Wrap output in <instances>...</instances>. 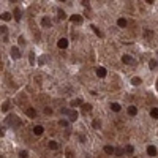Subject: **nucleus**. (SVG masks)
<instances>
[{
  "instance_id": "nucleus-1",
  "label": "nucleus",
  "mask_w": 158,
  "mask_h": 158,
  "mask_svg": "<svg viewBox=\"0 0 158 158\" xmlns=\"http://www.w3.org/2000/svg\"><path fill=\"white\" fill-rule=\"evenodd\" d=\"M6 125H10L11 128H19V126L22 125L21 119H19L18 116H14V114H10L8 117H6Z\"/></svg>"
},
{
  "instance_id": "nucleus-2",
  "label": "nucleus",
  "mask_w": 158,
  "mask_h": 158,
  "mask_svg": "<svg viewBox=\"0 0 158 158\" xmlns=\"http://www.w3.org/2000/svg\"><path fill=\"white\" fill-rule=\"evenodd\" d=\"M62 114H66L71 122H74V120L78 119V112H76L74 109H62Z\"/></svg>"
},
{
  "instance_id": "nucleus-3",
  "label": "nucleus",
  "mask_w": 158,
  "mask_h": 158,
  "mask_svg": "<svg viewBox=\"0 0 158 158\" xmlns=\"http://www.w3.org/2000/svg\"><path fill=\"white\" fill-rule=\"evenodd\" d=\"M122 62L126 63V65H136V60H134L133 57H130V55H123L122 57Z\"/></svg>"
},
{
  "instance_id": "nucleus-4",
  "label": "nucleus",
  "mask_w": 158,
  "mask_h": 158,
  "mask_svg": "<svg viewBox=\"0 0 158 158\" xmlns=\"http://www.w3.org/2000/svg\"><path fill=\"white\" fill-rule=\"evenodd\" d=\"M11 57H13V59H16V60L21 57V51H19L18 46H13V48H11Z\"/></svg>"
},
{
  "instance_id": "nucleus-5",
  "label": "nucleus",
  "mask_w": 158,
  "mask_h": 158,
  "mask_svg": "<svg viewBox=\"0 0 158 158\" xmlns=\"http://www.w3.org/2000/svg\"><path fill=\"white\" fill-rule=\"evenodd\" d=\"M57 46H59L60 49H66V48H68V40H66V38H60L59 43H57Z\"/></svg>"
},
{
  "instance_id": "nucleus-6",
  "label": "nucleus",
  "mask_w": 158,
  "mask_h": 158,
  "mask_svg": "<svg viewBox=\"0 0 158 158\" xmlns=\"http://www.w3.org/2000/svg\"><path fill=\"white\" fill-rule=\"evenodd\" d=\"M96 74H98V78H106V74H107L106 68L105 66H98V68H96Z\"/></svg>"
},
{
  "instance_id": "nucleus-7",
  "label": "nucleus",
  "mask_w": 158,
  "mask_h": 158,
  "mask_svg": "<svg viewBox=\"0 0 158 158\" xmlns=\"http://www.w3.org/2000/svg\"><path fill=\"white\" fill-rule=\"evenodd\" d=\"M147 155L149 157H155L157 155V147L155 146H149L147 147Z\"/></svg>"
},
{
  "instance_id": "nucleus-8",
  "label": "nucleus",
  "mask_w": 158,
  "mask_h": 158,
  "mask_svg": "<svg viewBox=\"0 0 158 158\" xmlns=\"http://www.w3.org/2000/svg\"><path fill=\"white\" fill-rule=\"evenodd\" d=\"M70 19H71V22H74V24H81V22H82V16L81 14H73Z\"/></svg>"
},
{
  "instance_id": "nucleus-9",
  "label": "nucleus",
  "mask_w": 158,
  "mask_h": 158,
  "mask_svg": "<svg viewBox=\"0 0 158 158\" xmlns=\"http://www.w3.org/2000/svg\"><path fill=\"white\" fill-rule=\"evenodd\" d=\"M25 114H27L29 117H32V119H35V117H36V111L33 109V107H29V109L25 111Z\"/></svg>"
},
{
  "instance_id": "nucleus-10",
  "label": "nucleus",
  "mask_w": 158,
  "mask_h": 158,
  "mask_svg": "<svg viewBox=\"0 0 158 158\" xmlns=\"http://www.w3.org/2000/svg\"><path fill=\"white\" fill-rule=\"evenodd\" d=\"M43 131H44V128H43L41 125H36L35 128H33V133H35L36 136H40V134H43Z\"/></svg>"
},
{
  "instance_id": "nucleus-11",
  "label": "nucleus",
  "mask_w": 158,
  "mask_h": 158,
  "mask_svg": "<svg viewBox=\"0 0 158 158\" xmlns=\"http://www.w3.org/2000/svg\"><path fill=\"white\" fill-rule=\"evenodd\" d=\"M114 152H116V149H114L112 146H105V153H107V155H112Z\"/></svg>"
},
{
  "instance_id": "nucleus-12",
  "label": "nucleus",
  "mask_w": 158,
  "mask_h": 158,
  "mask_svg": "<svg viewBox=\"0 0 158 158\" xmlns=\"http://www.w3.org/2000/svg\"><path fill=\"white\" fill-rule=\"evenodd\" d=\"M51 24H52V22H51V19H49V18H43L41 19V25L43 27H51Z\"/></svg>"
},
{
  "instance_id": "nucleus-13",
  "label": "nucleus",
  "mask_w": 158,
  "mask_h": 158,
  "mask_svg": "<svg viewBox=\"0 0 158 158\" xmlns=\"http://www.w3.org/2000/svg\"><path fill=\"white\" fill-rule=\"evenodd\" d=\"M111 109H112L114 112H119V111L122 109V106H120L119 103H111Z\"/></svg>"
},
{
  "instance_id": "nucleus-14",
  "label": "nucleus",
  "mask_w": 158,
  "mask_h": 158,
  "mask_svg": "<svg viewBox=\"0 0 158 158\" xmlns=\"http://www.w3.org/2000/svg\"><path fill=\"white\" fill-rule=\"evenodd\" d=\"M48 146H49V149H51V150H57V149H59V144H57L55 141H49Z\"/></svg>"
},
{
  "instance_id": "nucleus-15",
  "label": "nucleus",
  "mask_w": 158,
  "mask_h": 158,
  "mask_svg": "<svg viewBox=\"0 0 158 158\" xmlns=\"http://www.w3.org/2000/svg\"><path fill=\"white\" fill-rule=\"evenodd\" d=\"M150 117L152 119H158V107H152L150 109Z\"/></svg>"
},
{
  "instance_id": "nucleus-16",
  "label": "nucleus",
  "mask_w": 158,
  "mask_h": 158,
  "mask_svg": "<svg viewBox=\"0 0 158 158\" xmlns=\"http://www.w3.org/2000/svg\"><path fill=\"white\" fill-rule=\"evenodd\" d=\"M81 105H82V100H81V98H76V100H73V101H71V107H78Z\"/></svg>"
},
{
  "instance_id": "nucleus-17",
  "label": "nucleus",
  "mask_w": 158,
  "mask_h": 158,
  "mask_svg": "<svg viewBox=\"0 0 158 158\" xmlns=\"http://www.w3.org/2000/svg\"><path fill=\"white\" fill-rule=\"evenodd\" d=\"M21 18H22L21 10H19V8H16V10H14V19H16V21H21Z\"/></svg>"
},
{
  "instance_id": "nucleus-18",
  "label": "nucleus",
  "mask_w": 158,
  "mask_h": 158,
  "mask_svg": "<svg viewBox=\"0 0 158 158\" xmlns=\"http://www.w3.org/2000/svg\"><path fill=\"white\" fill-rule=\"evenodd\" d=\"M90 29H92L93 32H95L96 35L100 36V38H103V32H101V30H100V29H98V27H96V25H92V27H90Z\"/></svg>"
},
{
  "instance_id": "nucleus-19",
  "label": "nucleus",
  "mask_w": 158,
  "mask_h": 158,
  "mask_svg": "<svg viewBox=\"0 0 158 158\" xmlns=\"http://www.w3.org/2000/svg\"><path fill=\"white\" fill-rule=\"evenodd\" d=\"M157 66H158V60L157 59H152V60H150V62H149V68H157Z\"/></svg>"
},
{
  "instance_id": "nucleus-20",
  "label": "nucleus",
  "mask_w": 158,
  "mask_h": 158,
  "mask_svg": "<svg viewBox=\"0 0 158 158\" xmlns=\"http://www.w3.org/2000/svg\"><path fill=\"white\" fill-rule=\"evenodd\" d=\"M136 112H137L136 106H130L128 107V116H136Z\"/></svg>"
},
{
  "instance_id": "nucleus-21",
  "label": "nucleus",
  "mask_w": 158,
  "mask_h": 158,
  "mask_svg": "<svg viewBox=\"0 0 158 158\" xmlns=\"http://www.w3.org/2000/svg\"><path fill=\"white\" fill-rule=\"evenodd\" d=\"M0 18H2V21H10V19H11V14H10V13H2Z\"/></svg>"
},
{
  "instance_id": "nucleus-22",
  "label": "nucleus",
  "mask_w": 158,
  "mask_h": 158,
  "mask_svg": "<svg viewBox=\"0 0 158 158\" xmlns=\"http://www.w3.org/2000/svg\"><path fill=\"white\" fill-rule=\"evenodd\" d=\"M10 106H11V103H10V101H5V103H3V106H2V111H3V112H8Z\"/></svg>"
},
{
  "instance_id": "nucleus-23",
  "label": "nucleus",
  "mask_w": 158,
  "mask_h": 158,
  "mask_svg": "<svg viewBox=\"0 0 158 158\" xmlns=\"http://www.w3.org/2000/svg\"><path fill=\"white\" fill-rule=\"evenodd\" d=\"M117 25H119V27H125L126 25V19H123V18L117 19Z\"/></svg>"
},
{
  "instance_id": "nucleus-24",
  "label": "nucleus",
  "mask_w": 158,
  "mask_h": 158,
  "mask_svg": "<svg viewBox=\"0 0 158 158\" xmlns=\"http://www.w3.org/2000/svg\"><path fill=\"white\" fill-rule=\"evenodd\" d=\"M29 62H30V65H35V52L29 54Z\"/></svg>"
},
{
  "instance_id": "nucleus-25",
  "label": "nucleus",
  "mask_w": 158,
  "mask_h": 158,
  "mask_svg": "<svg viewBox=\"0 0 158 158\" xmlns=\"http://www.w3.org/2000/svg\"><path fill=\"white\" fill-rule=\"evenodd\" d=\"M131 84H133V85H139V84H141V78H137V76H134V78L131 79Z\"/></svg>"
},
{
  "instance_id": "nucleus-26",
  "label": "nucleus",
  "mask_w": 158,
  "mask_h": 158,
  "mask_svg": "<svg viewBox=\"0 0 158 158\" xmlns=\"http://www.w3.org/2000/svg\"><path fill=\"white\" fill-rule=\"evenodd\" d=\"M114 153H116V155H117V157H122V155H123V153H125V150H123V149H122V147H119V149H116V152H114Z\"/></svg>"
},
{
  "instance_id": "nucleus-27",
  "label": "nucleus",
  "mask_w": 158,
  "mask_h": 158,
  "mask_svg": "<svg viewBox=\"0 0 158 158\" xmlns=\"http://www.w3.org/2000/svg\"><path fill=\"white\" fill-rule=\"evenodd\" d=\"M57 14H59V19H65L66 18V14H65V11H63V10H59V11H57Z\"/></svg>"
},
{
  "instance_id": "nucleus-28",
  "label": "nucleus",
  "mask_w": 158,
  "mask_h": 158,
  "mask_svg": "<svg viewBox=\"0 0 158 158\" xmlns=\"http://www.w3.org/2000/svg\"><path fill=\"white\" fill-rule=\"evenodd\" d=\"M82 111H84V112H90V111H92V105H84L82 106Z\"/></svg>"
},
{
  "instance_id": "nucleus-29",
  "label": "nucleus",
  "mask_w": 158,
  "mask_h": 158,
  "mask_svg": "<svg viewBox=\"0 0 158 158\" xmlns=\"http://www.w3.org/2000/svg\"><path fill=\"white\" fill-rule=\"evenodd\" d=\"M29 157V152H27V150H21V152H19V158H27Z\"/></svg>"
},
{
  "instance_id": "nucleus-30",
  "label": "nucleus",
  "mask_w": 158,
  "mask_h": 158,
  "mask_svg": "<svg viewBox=\"0 0 158 158\" xmlns=\"http://www.w3.org/2000/svg\"><path fill=\"white\" fill-rule=\"evenodd\" d=\"M0 33H2L3 36H6V33H8V29H6L5 25H2V27H0Z\"/></svg>"
},
{
  "instance_id": "nucleus-31",
  "label": "nucleus",
  "mask_w": 158,
  "mask_h": 158,
  "mask_svg": "<svg viewBox=\"0 0 158 158\" xmlns=\"http://www.w3.org/2000/svg\"><path fill=\"white\" fill-rule=\"evenodd\" d=\"M125 152H126V153H133V152H134L133 146H126V147H125Z\"/></svg>"
},
{
  "instance_id": "nucleus-32",
  "label": "nucleus",
  "mask_w": 158,
  "mask_h": 158,
  "mask_svg": "<svg viewBox=\"0 0 158 158\" xmlns=\"http://www.w3.org/2000/svg\"><path fill=\"white\" fill-rule=\"evenodd\" d=\"M65 155H66V158H74V153H73L71 150H66V153H65Z\"/></svg>"
},
{
  "instance_id": "nucleus-33",
  "label": "nucleus",
  "mask_w": 158,
  "mask_h": 158,
  "mask_svg": "<svg viewBox=\"0 0 158 158\" xmlns=\"http://www.w3.org/2000/svg\"><path fill=\"white\" fill-rule=\"evenodd\" d=\"M93 126H95V128H100V126H101V122H100V120H93Z\"/></svg>"
},
{
  "instance_id": "nucleus-34",
  "label": "nucleus",
  "mask_w": 158,
  "mask_h": 158,
  "mask_svg": "<svg viewBox=\"0 0 158 158\" xmlns=\"http://www.w3.org/2000/svg\"><path fill=\"white\" fill-rule=\"evenodd\" d=\"M18 41H19V44H25V38H24V36H19Z\"/></svg>"
},
{
  "instance_id": "nucleus-35",
  "label": "nucleus",
  "mask_w": 158,
  "mask_h": 158,
  "mask_svg": "<svg viewBox=\"0 0 158 158\" xmlns=\"http://www.w3.org/2000/svg\"><path fill=\"white\" fill-rule=\"evenodd\" d=\"M60 125L62 126H68V122H66V120H60Z\"/></svg>"
},
{
  "instance_id": "nucleus-36",
  "label": "nucleus",
  "mask_w": 158,
  "mask_h": 158,
  "mask_svg": "<svg viewBox=\"0 0 158 158\" xmlns=\"http://www.w3.org/2000/svg\"><path fill=\"white\" fill-rule=\"evenodd\" d=\"M51 112H52L51 107H44V114H51Z\"/></svg>"
},
{
  "instance_id": "nucleus-37",
  "label": "nucleus",
  "mask_w": 158,
  "mask_h": 158,
  "mask_svg": "<svg viewBox=\"0 0 158 158\" xmlns=\"http://www.w3.org/2000/svg\"><path fill=\"white\" fill-rule=\"evenodd\" d=\"M38 63H40V65H43V63H44V57H40V60H38Z\"/></svg>"
},
{
  "instance_id": "nucleus-38",
  "label": "nucleus",
  "mask_w": 158,
  "mask_h": 158,
  "mask_svg": "<svg viewBox=\"0 0 158 158\" xmlns=\"http://www.w3.org/2000/svg\"><path fill=\"white\" fill-rule=\"evenodd\" d=\"M3 136H5V131H3V128L0 126V137H3Z\"/></svg>"
},
{
  "instance_id": "nucleus-39",
  "label": "nucleus",
  "mask_w": 158,
  "mask_h": 158,
  "mask_svg": "<svg viewBox=\"0 0 158 158\" xmlns=\"http://www.w3.org/2000/svg\"><path fill=\"white\" fill-rule=\"evenodd\" d=\"M79 139L82 141V142H85V136H82V134H79Z\"/></svg>"
},
{
  "instance_id": "nucleus-40",
  "label": "nucleus",
  "mask_w": 158,
  "mask_h": 158,
  "mask_svg": "<svg viewBox=\"0 0 158 158\" xmlns=\"http://www.w3.org/2000/svg\"><path fill=\"white\" fill-rule=\"evenodd\" d=\"M157 89H158V82H157Z\"/></svg>"
},
{
  "instance_id": "nucleus-41",
  "label": "nucleus",
  "mask_w": 158,
  "mask_h": 158,
  "mask_svg": "<svg viewBox=\"0 0 158 158\" xmlns=\"http://www.w3.org/2000/svg\"><path fill=\"white\" fill-rule=\"evenodd\" d=\"M0 158H3V157H0Z\"/></svg>"
}]
</instances>
